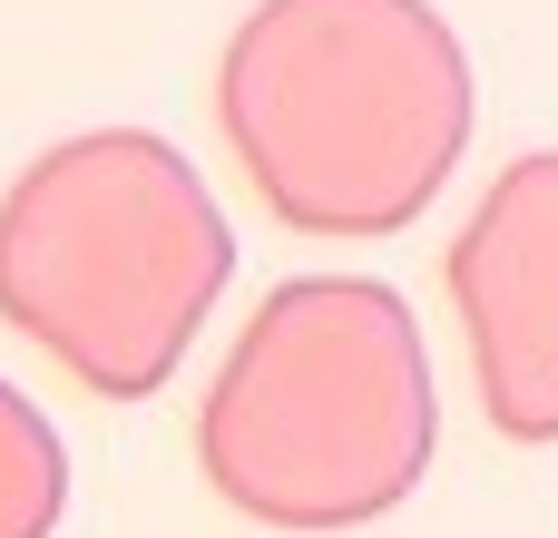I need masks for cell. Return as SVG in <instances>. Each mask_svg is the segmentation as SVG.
<instances>
[{
  "label": "cell",
  "instance_id": "cell-1",
  "mask_svg": "<svg viewBox=\"0 0 558 538\" xmlns=\"http://www.w3.org/2000/svg\"><path fill=\"white\" fill-rule=\"evenodd\" d=\"M471 49L432 0H255L216 59V127L294 235H402L471 157Z\"/></svg>",
  "mask_w": 558,
  "mask_h": 538
},
{
  "label": "cell",
  "instance_id": "cell-2",
  "mask_svg": "<svg viewBox=\"0 0 558 538\" xmlns=\"http://www.w3.org/2000/svg\"><path fill=\"white\" fill-rule=\"evenodd\" d=\"M441 451L422 323L373 274L275 284L196 412L206 490L255 529L333 538L392 519Z\"/></svg>",
  "mask_w": 558,
  "mask_h": 538
},
{
  "label": "cell",
  "instance_id": "cell-3",
  "mask_svg": "<svg viewBox=\"0 0 558 538\" xmlns=\"http://www.w3.org/2000/svg\"><path fill=\"white\" fill-rule=\"evenodd\" d=\"M235 274V225L186 147L88 127L0 186V323L78 392L147 402L206 333Z\"/></svg>",
  "mask_w": 558,
  "mask_h": 538
},
{
  "label": "cell",
  "instance_id": "cell-4",
  "mask_svg": "<svg viewBox=\"0 0 558 538\" xmlns=\"http://www.w3.org/2000/svg\"><path fill=\"white\" fill-rule=\"evenodd\" d=\"M500 441H558V147L510 157L441 255Z\"/></svg>",
  "mask_w": 558,
  "mask_h": 538
},
{
  "label": "cell",
  "instance_id": "cell-5",
  "mask_svg": "<svg viewBox=\"0 0 558 538\" xmlns=\"http://www.w3.org/2000/svg\"><path fill=\"white\" fill-rule=\"evenodd\" d=\"M69 510V451H59V421L0 382V538H49Z\"/></svg>",
  "mask_w": 558,
  "mask_h": 538
}]
</instances>
